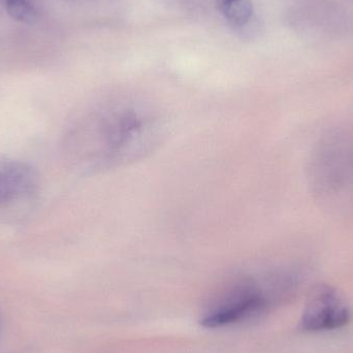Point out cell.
<instances>
[{
	"mask_svg": "<svg viewBox=\"0 0 353 353\" xmlns=\"http://www.w3.org/2000/svg\"><path fill=\"white\" fill-rule=\"evenodd\" d=\"M265 306V299L253 288L241 290L228 302L205 315L201 325L207 329H217L240 323L253 314L261 312Z\"/></svg>",
	"mask_w": 353,
	"mask_h": 353,
	"instance_id": "5",
	"label": "cell"
},
{
	"mask_svg": "<svg viewBox=\"0 0 353 353\" xmlns=\"http://www.w3.org/2000/svg\"><path fill=\"white\" fill-rule=\"evenodd\" d=\"M6 6L10 16L22 22L30 20L34 14L32 6L27 0H8Z\"/></svg>",
	"mask_w": 353,
	"mask_h": 353,
	"instance_id": "6",
	"label": "cell"
},
{
	"mask_svg": "<svg viewBox=\"0 0 353 353\" xmlns=\"http://www.w3.org/2000/svg\"><path fill=\"white\" fill-rule=\"evenodd\" d=\"M307 176L321 208L332 215L353 217V122L321 137L309 157Z\"/></svg>",
	"mask_w": 353,
	"mask_h": 353,
	"instance_id": "2",
	"label": "cell"
},
{
	"mask_svg": "<svg viewBox=\"0 0 353 353\" xmlns=\"http://www.w3.org/2000/svg\"><path fill=\"white\" fill-rule=\"evenodd\" d=\"M350 309L343 296L333 286L319 284L311 290L301 319L306 332L333 331L348 325Z\"/></svg>",
	"mask_w": 353,
	"mask_h": 353,
	"instance_id": "3",
	"label": "cell"
},
{
	"mask_svg": "<svg viewBox=\"0 0 353 353\" xmlns=\"http://www.w3.org/2000/svg\"><path fill=\"white\" fill-rule=\"evenodd\" d=\"M165 132V121L154 107L108 101L91 108L72 125L66 136V152L81 170L108 171L150 154Z\"/></svg>",
	"mask_w": 353,
	"mask_h": 353,
	"instance_id": "1",
	"label": "cell"
},
{
	"mask_svg": "<svg viewBox=\"0 0 353 353\" xmlns=\"http://www.w3.org/2000/svg\"><path fill=\"white\" fill-rule=\"evenodd\" d=\"M39 188V179L28 163L0 159V211L30 201Z\"/></svg>",
	"mask_w": 353,
	"mask_h": 353,
	"instance_id": "4",
	"label": "cell"
}]
</instances>
